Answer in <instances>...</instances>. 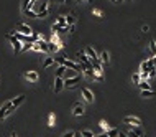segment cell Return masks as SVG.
<instances>
[{
    "label": "cell",
    "mask_w": 156,
    "mask_h": 137,
    "mask_svg": "<svg viewBox=\"0 0 156 137\" xmlns=\"http://www.w3.org/2000/svg\"><path fill=\"white\" fill-rule=\"evenodd\" d=\"M59 64H63V66L66 68V70H74V71H82V64H79L77 61H73V59H67L66 56H63L61 59H58Z\"/></svg>",
    "instance_id": "obj_1"
},
{
    "label": "cell",
    "mask_w": 156,
    "mask_h": 137,
    "mask_svg": "<svg viewBox=\"0 0 156 137\" xmlns=\"http://www.w3.org/2000/svg\"><path fill=\"white\" fill-rule=\"evenodd\" d=\"M76 61H77L79 64H82V68L92 66V64H90V59H89V56L84 53V51H77V53H76Z\"/></svg>",
    "instance_id": "obj_2"
},
{
    "label": "cell",
    "mask_w": 156,
    "mask_h": 137,
    "mask_svg": "<svg viewBox=\"0 0 156 137\" xmlns=\"http://www.w3.org/2000/svg\"><path fill=\"white\" fill-rule=\"evenodd\" d=\"M13 111H15V109L12 107V103H10V101H7V103L3 104L2 107H0V121H3L5 117H8V116H10Z\"/></svg>",
    "instance_id": "obj_3"
},
{
    "label": "cell",
    "mask_w": 156,
    "mask_h": 137,
    "mask_svg": "<svg viewBox=\"0 0 156 137\" xmlns=\"http://www.w3.org/2000/svg\"><path fill=\"white\" fill-rule=\"evenodd\" d=\"M15 30H17L18 33H22V35H26V37H31V35H33V30H31V27H28L26 23H23V22H20Z\"/></svg>",
    "instance_id": "obj_4"
},
{
    "label": "cell",
    "mask_w": 156,
    "mask_h": 137,
    "mask_svg": "<svg viewBox=\"0 0 156 137\" xmlns=\"http://www.w3.org/2000/svg\"><path fill=\"white\" fill-rule=\"evenodd\" d=\"M123 124L131 126V127H140L141 126V121L138 117H135V116H127V117H123Z\"/></svg>",
    "instance_id": "obj_5"
},
{
    "label": "cell",
    "mask_w": 156,
    "mask_h": 137,
    "mask_svg": "<svg viewBox=\"0 0 156 137\" xmlns=\"http://www.w3.org/2000/svg\"><path fill=\"white\" fill-rule=\"evenodd\" d=\"M7 40L10 41V45H12V48L15 50V53H18V51L22 50V45H23V43H22V41H18V40L15 38L12 33H8V35H7Z\"/></svg>",
    "instance_id": "obj_6"
},
{
    "label": "cell",
    "mask_w": 156,
    "mask_h": 137,
    "mask_svg": "<svg viewBox=\"0 0 156 137\" xmlns=\"http://www.w3.org/2000/svg\"><path fill=\"white\" fill-rule=\"evenodd\" d=\"M81 94H82V98L86 99V103H94V92H92L89 88H82L81 89Z\"/></svg>",
    "instance_id": "obj_7"
},
{
    "label": "cell",
    "mask_w": 156,
    "mask_h": 137,
    "mask_svg": "<svg viewBox=\"0 0 156 137\" xmlns=\"http://www.w3.org/2000/svg\"><path fill=\"white\" fill-rule=\"evenodd\" d=\"M25 99H26V96H25V94H20V96H17L15 99H12V101H10V103H12V107H13V109H17V107H20L23 103H25Z\"/></svg>",
    "instance_id": "obj_8"
},
{
    "label": "cell",
    "mask_w": 156,
    "mask_h": 137,
    "mask_svg": "<svg viewBox=\"0 0 156 137\" xmlns=\"http://www.w3.org/2000/svg\"><path fill=\"white\" fill-rule=\"evenodd\" d=\"M63 88H64V79L63 78H54V94H59V92L63 91Z\"/></svg>",
    "instance_id": "obj_9"
},
{
    "label": "cell",
    "mask_w": 156,
    "mask_h": 137,
    "mask_svg": "<svg viewBox=\"0 0 156 137\" xmlns=\"http://www.w3.org/2000/svg\"><path fill=\"white\" fill-rule=\"evenodd\" d=\"M81 81V76H73V78H67V79H64V86L66 88H74L76 86V83H79Z\"/></svg>",
    "instance_id": "obj_10"
},
{
    "label": "cell",
    "mask_w": 156,
    "mask_h": 137,
    "mask_svg": "<svg viewBox=\"0 0 156 137\" xmlns=\"http://www.w3.org/2000/svg\"><path fill=\"white\" fill-rule=\"evenodd\" d=\"M84 53H86L87 56H89V59H90V61H95V59H99V55L95 53V50H94L92 46H86Z\"/></svg>",
    "instance_id": "obj_11"
},
{
    "label": "cell",
    "mask_w": 156,
    "mask_h": 137,
    "mask_svg": "<svg viewBox=\"0 0 156 137\" xmlns=\"http://www.w3.org/2000/svg\"><path fill=\"white\" fill-rule=\"evenodd\" d=\"M84 112H86V109H84L82 104H81V103H76L74 107H73V116H76V117H77V116H82Z\"/></svg>",
    "instance_id": "obj_12"
},
{
    "label": "cell",
    "mask_w": 156,
    "mask_h": 137,
    "mask_svg": "<svg viewBox=\"0 0 156 137\" xmlns=\"http://www.w3.org/2000/svg\"><path fill=\"white\" fill-rule=\"evenodd\" d=\"M25 78L28 79V81H31V83H36L38 79H39V76H38L36 71H26V73H25Z\"/></svg>",
    "instance_id": "obj_13"
},
{
    "label": "cell",
    "mask_w": 156,
    "mask_h": 137,
    "mask_svg": "<svg viewBox=\"0 0 156 137\" xmlns=\"http://www.w3.org/2000/svg\"><path fill=\"white\" fill-rule=\"evenodd\" d=\"M99 63H100V64H107V66H109L110 56H109V53H107V51H102V53H100V56H99Z\"/></svg>",
    "instance_id": "obj_14"
},
{
    "label": "cell",
    "mask_w": 156,
    "mask_h": 137,
    "mask_svg": "<svg viewBox=\"0 0 156 137\" xmlns=\"http://www.w3.org/2000/svg\"><path fill=\"white\" fill-rule=\"evenodd\" d=\"M59 50H61V46H59L58 43H54V41L48 43V51H54V53H56V51H59Z\"/></svg>",
    "instance_id": "obj_15"
},
{
    "label": "cell",
    "mask_w": 156,
    "mask_h": 137,
    "mask_svg": "<svg viewBox=\"0 0 156 137\" xmlns=\"http://www.w3.org/2000/svg\"><path fill=\"white\" fill-rule=\"evenodd\" d=\"M36 15H38V18H45L49 15V7H45V9H41L39 12H36Z\"/></svg>",
    "instance_id": "obj_16"
},
{
    "label": "cell",
    "mask_w": 156,
    "mask_h": 137,
    "mask_svg": "<svg viewBox=\"0 0 156 137\" xmlns=\"http://www.w3.org/2000/svg\"><path fill=\"white\" fill-rule=\"evenodd\" d=\"M138 86H140V89L141 91H146V89H151V84L148 83V81H145V79H141V81L138 83Z\"/></svg>",
    "instance_id": "obj_17"
},
{
    "label": "cell",
    "mask_w": 156,
    "mask_h": 137,
    "mask_svg": "<svg viewBox=\"0 0 156 137\" xmlns=\"http://www.w3.org/2000/svg\"><path fill=\"white\" fill-rule=\"evenodd\" d=\"M31 7H33V5H31L30 0H23V2H22V12H23V13H25L26 10H31Z\"/></svg>",
    "instance_id": "obj_18"
},
{
    "label": "cell",
    "mask_w": 156,
    "mask_h": 137,
    "mask_svg": "<svg viewBox=\"0 0 156 137\" xmlns=\"http://www.w3.org/2000/svg\"><path fill=\"white\" fill-rule=\"evenodd\" d=\"M64 17H66V25H74V23H76V17H74V13L64 15Z\"/></svg>",
    "instance_id": "obj_19"
},
{
    "label": "cell",
    "mask_w": 156,
    "mask_h": 137,
    "mask_svg": "<svg viewBox=\"0 0 156 137\" xmlns=\"http://www.w3.org/2000/svg\"><path fill=\"white\" fill-rule=\"evenodd\" d=\"M141 96H143V98H153V96H156V91H153V89L141 91Z\"/></svg>",
    "instance_id": "obj_20"
},
{
    "label": "cell",
    "mask_w": 156,
    "mask_h": 137,
    "mask_svg": "<svg viewBox=\"0 0 156 137\" xmlns=\"http://www.w3.org/2000/svg\"><path fill=\"white\" fill-rule=\"evenodd\" d=\"M38 45H39V50L43 51V53H48V43L43 41V40H38Z\"/></svg>",
    "instance_id": "obj_21"
},
{
    "label": "cell",
    "mask_w": 156,
    "mask_h": 137,
    "mask_svg": "<svg viewBox=\"0 0 156 137\" xmlns=\"http://www.w3.org/2000/svg\"><path fill=\"white\" fill-rule=\"evenodd\" d=\"M56 23H58L59 27H66V17L64 15H59V17L56 18Z\"/></svg>",
    "instance_id": "obj_22"
},
{
    "label": "cell",
    "mask_w": 156,
    "mask_h": 137,
    "mask_svg": "<svg viewBox=\"0 0 156 137\" xmlns=\"http://www.w3.org/2000/svg\"><path fill=\"white\" fill-rule=\"evenodd\" d=\"M99 124H100V127L103 129V132H107V131H110V129H112V127H110V124L107 122V121H103V119H102Z\"/></svg>",
    "instance_id": "obj_23"
},
{
    "label": "cell",
    "mask_w": 156,
    "mask_h": 137,
    "mask_svg": "<svg viewBox=\"0 0 156 137\" xmlns=\"http://www.w3.org/2000/svg\"><path fill=\"white\" fill-rule=\"evenodd\" d=\"M64 71H66V68L61 64V66H59L58 70H56V78H63V74H64Z\"/></svg>",
    "instance_id": "obj_24"
},
{
    "label": "cell",
    "mask_w": 156,
    "mask_h": 137,
    "mask_svg": "<svg viewBox=\"0 0 156 137\" xmlns=\"http://www.w3.org/2000/svg\"><path fill=\"white\" fill-rule=\"evenodd\" d=\"M81 135H82V137H95L94 132L89 131V129H84V131H81Z\"/></svg>",
    "instance_id": "obj_25"
},
{
    "label": "cell",
    "mask_w": 156,
    "mask_h": 137,
    "mask_svg": "<svg viewBox=\"0 0 156 137\" xmlns=\"http://www.w3.org/2000/svg\"><path fill=\"white\" fill-rule=\"evenodd\" d=\"M53 64H54V59L53 58H46L45 63H43V68H49V66H53Z\"/></svg>",
    "instance_id": "obj_26"
},
{
    "label": "cell",
    "mask_w": 156,
    "mask_h": 137,
    "mask_svg": "<svg viewBox=\"0 0 156 137\" xmlns=\"http://www.w3.org/2000/svg\"><path fill=\"white\" fill-rule=\"evenodd\" d=\"M150 51H151V55H156V41L154 40L150 41Z\"/></svg>",
    "instance_id": "obj_27"
},
{
    "label": "cell",
    "mask_w": 156,
    "mask_h": 137,
    "mask_svg": "<svg viewBox=\"0 0 156 137\" xmlns=\"http://www.w3.org/2000/svg\"><path fill=\"white\" fill-rule=\"evenodd\" d=\"M107 134L109 137H118V129H110V131H107Z\"/></svg>",
    "instance_id": "obj_28"
},
{
    "label": "cell",
    "mask_w": 156,
    "mask_h": 137,
    "mask_svg": "<svg viewBox=\"0 0 156 137\" xmlns=\"http://www.w3.org/2000/svg\"><path fill=\"white\" fill-rule=\"evenodd\" d=\"M25 15H26V17H30V18H38L36 12H33V10H26V12H25Z\"/></svg>",
    "instance_id": "obj_29"
},
{
    "label": "cell",
    "mask_w": 156,
    "mask_h": 137,
    "mask_svg": "<svg viewBox=\"0 0 156 137\" xmlns=\"http://www.w3.org/2000/svg\"><path fill=\"white\" fill-rule=\"evenodd\" d=\"M64 76H66V79L67 78H73V76H76V71L74 70H66L64 71Z\"/></svg>",
    "instance_id": "obj_30"
},
{
    "label": "cell",
    "mask_w": 156,
    "mask_h": 137,
    "mask_svg": "<svg viewBox=\"0 0 156 137\" xmlns=\"http://www.w3.org/2000/svg\"><path fill=\"white\" fill-rule=\"evenodd\" d=\"M131 81H133V84H138L140 81H141V78H140V73H133V78H131Z\"/></svg>",
    "instance_id": "obj_31"
},
{
    "label": "cell",
    "mask_w": 156,
    "mask_h": 137,
    "mask_svg": "<svg viewBox=\"0 0 156 137\" xmlns=\"http://www.w3.org/2000/svg\"><path fill=\"white\" fill-rule=\"evenodd\" d=\"M28 50H31V43H23L20 51H28Z\"/></svg>",
    "instance_id": "obj_32"
},
{
    "label": "cell",
    "mask_w": 156,
    "mask_h": 137,
    "mask_svg": "<svg viewBox=\"0 0 156 137\" xmlns=\"http://www.w3.org/2000/svg\"><path fill=\"white\" fill-rule=\"evenodd\" d=\"M48 126H54V114L48 116Z\"/></svg>",
    "instance_id": "obj_33"
},
{
    "label": "cell",
    "mask_w": 156,
    "mask_h": 137,
    "mask_svg": "<svg viewBox=\"0 0 156 137\" xmlns=\"http://www.w3.org/2000/svg\"><path fill=\"white\" fill-rule=\"evenodd\" d=\"M74 134H76L74 131H67V132H64V134H63V137H74Z\"/></svg>",
    "instance_id": "obj_34"
},
{
    "label": "cell",
    "mask_w": 156,
    "mask_h": 137,
    "mask_svg": "<svg viewBox=\"0 0 156 137\" xmlns=\"http://www.w3.org/2000/svg\"><path fill=\"white\" fill-rule=\"evenodd\" d=\"M92 13H94V15H95V17H99V18H102V17H103V15H102V12H100V10H94V12H92Z\"/></svg>",
    "instance_id": "obj_35"
},
{
    "label": "cell",
    "mask_w": 156,
    "mask_h": 137,
    "mask_svg": "<svg viewBox=\"0 0 156 137\" xmlns=\"http://www.w3.org/2000/svg\"><path fill=\"white\" fill-rule=\"evenodd\" d=\"M148 30H150V27H148V25H143L141 27V31H148Z\"/></svg>",
    "instance_id": "obj_36"
},
{
    "label": "cell",
    "mask_w": 156,
    "mask_h": 137,
    "mask_svg": "<svg viewBox=\"0 0 156 137\" xmlns=\"http://www.w3.org/2000/svg\"><path fill=\"white\" fill-rule=\"evenodd\" d=\"M118 137H127V135H125V134H123V132H122V131H118Z\"/></svg>",
    "instance_id": "obj_37"
},
{
    "label": "cell",
    "mask_w": 156,
    "mask_h": 137,
    "mask_svg": "<svg viewBox=\"0 0 156 137\" xmlns=\"http://www.w3.org/2000/svg\"><path fill=\"white\" fill-rule=\"evenodd\" d=\"M97 137H109V134H107V132H103V134H100V135H97Z\"/></svg>",
    "instance_id": "obj_38"
},
{
    "label": "cell",
    "mask_w": 156,
    "mask_h": 137,
    "mask_svg": "<svg viewBox=\"0 0 156 137\" xmlns=\"http://www.w3.org/2000/svg\"><path fill=\"white\" fill-rule=\"evenodd\" d=\"M30 2H31V5L35 7V3H36V2H39V0H30Z\"/></svg>",
    "instance_id": "obj_39"
},
{
    "label": "cell",
    "mask_w": 156,
    "mask_h": 137,
    "mask_svg": "<svg viewBox=\"0 0 156 137\" xmlns=\"http://www.w3.org/2000/svg\"><path fill=\"white\" fill-rule=\"evenodd\" d=\"M153 66L156 68V55H154V58H153Z\"/></svg>",
    "instance_id": "obj_40"
},
{
    "label": "cell",
    "mask_w": 156,
    "mask_h": 137,
    "mask_svg": "<svg viewBox=\"0 0 156 137\" xmlns=\"http://www.w3.org/2000/svg\"><path fill=\"white\" fill-rule=\"evenodd\" d=\"M74 137H82V135H81V132H76V134H74Z\"/></svg>",
    "instance_id": "obj_41"
},
{
    "label": "cell",
    "mask_w": 156,
    "mask_h": 137,
    "mask_svg": "<svg viewBox=\"0 0 156 137\" xmlns=\"http://www.w3.org/2000/svg\"><path fill=\"white\" fill-rule=\"evenodd\" d=\"M10 137H18V135L15 134V132H12V134H10Z\"/></svg>",
    "instance_id": "obj_42"
},
{
    "label": "cell",
    "mask_w": 156,
    "mask_h": 137,
    "mask_svg": "<svg viewBox=\"0 0 156 137\" xmlns=\"http://www.w3.org/2000/svg\"><path fill=\"white\" fill-rule=\"evenodd\" d=\"M82 2H87V3H92L94 0H82Z\"/></svg>",
    "instance_id": "obj_43"
},
{
    "label": "cell",
    "mask_w": 156,
    "mask_h": 137,
    "mask_svg": "<svg viewBox=\"0 0 156 137\" xmlns=\"http://www.w3.org/2000/svg\"><path fill=\"white\" fill-rule=\"evenodd\" d=\"M58 2H61V3H64V2H66V0H58Z\"/></svg>",
    "instance_id": "obj_44"
},
{
    "label": "cell",
    "mask_w": 156,
    "mask_h": 137,
    "mask_svg": "<svg viewBox=\"0 0 156 137\" xmlns=\"http://www.w3.org/2000/svg\"><path fill=\"white\" fill-rule=\"evenodd\" d=\"M110 2H114V3H115V2H117V0H110Z\"/></svg>",
    "instance_id": "obj_45"
},
{
    "label": "cell",
    "mask_w": 156,
    "mask_h": 137,
    "mask_svg": "<svg viewBox=\"0 0 156 137\" xmlns=\"http://www.w3.org/2000/svg\"><path fill=\"white\" fill-rule=\"evenodd\" d=\"M117 2H118V3H120V2H122V0H117Z\"/></svg>",
    "instance_id": "obj_46"
}]
</instances>
